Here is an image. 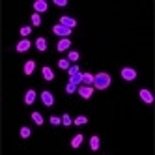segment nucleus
<instances>
[{
	"mask_svg": "<svg viewBox=\"0 0 155 155\" xmlns=\"http://www.w3.org/2000/svg\"><path fill=\"white\" fill-rule=\"evenodd\" d=\"M110 75L108 73H97L95 77H94V84L92 86H95L97 90H107V88L110 86Z\"/></svg>",
	"mask_w": 155,
	"mask_h": 155,
	"instance_id": "f257e3e1",
	"label": "nucleus"
},
{
	"mask_svg": "<svg viewBox=\"0 0 155 155\" xmlns=\"http://www.w3.org/2000/svg\"><path fill=\"white\" fill-rule=\"evenodd\" d=\"M121 79L127 81V82L135 81V79H137V71L133 69V68H124V69H121Z\"/></svg>",
	"mask_w": 155,
	"mask_h": 155,
	"instance_id": "f03ea898",
	"label": "nucleus"
},
{
	"mask_svg": "<svg viewBox=\"0 0 155 155\" xmlns=\"http://www.w3.org/2000/svg\"><path fill=\"white\" fill-rule=\"evenodd\" d=\"M41 101H43V105H45V107H52L54 105V95L45 90V92H41Z\"/></svg>",
	"mask_w": 155,
	"mask_h": 155,
	"instance_id": "7ed1b4c3",
	"label": "nucleus"
},
{
	"mask_svg": "<svg viewBox=\"0 0 155 155\" xmlns=\"http://www.w3.org/2000/svg\"><path fill=\"white\" fill-rule=\"evenodd\" d=\"M52 32H54L56 36H62V38H68V36L71 34V30H69V28H65V26H62V25L52 26Z\"/></svg>",
	"mask_w": 155,
	"mask_h": 155,
	"instance_id": "20e7f679",
	"label": "nucleus"
},
{
	"mask_svg": "<svg viewBox=\"0 0 155 155\" xmlns=\"http://www.w3.org/2000/svg\"><path fill=\"white\" fill-rule=\"evenodd\" d=\"M58 25H62V26H65V28H69V30H71V28L77 26V21L71 19V17H65V15H64V17H60V23H58Z\"/></svg>",
	"mask_w": 155,
	"mask_h": 155,
	"instance_id": "39448f33",
	"label": "nucleus"
},
{
	"mask_svg": "<svg viewBox=\"0 0 155 155\" xmlns=\"http://www.w3.org/2000/svg\"><path fill=\"white\" fill-rule=\"evenodd\" d=\"M79 94H81V97L82 99H90L92 97V94H94V86H81L79 88Z\"/></svg>",
	"mask_w": 155,
	"mask_h": 155,
	"instance_id": "423d86ee",
	"label": "nucleus"
},
{
	"mask_svg": "<svg viewBox=\"0 0 155 155\" xmlns=\"http://www.w3.org/2000/svg\"><path fill=\"white\" fill-rule=\"evenodd\" d=\"M138 94H140V99H142L144 103H148V105H151V103H153V95H151V92H150V90H146V88H144V90H140Z\"/></svg>",
	"mask_w": 155,
	"mask_h": 155,
	"instance_id": "0eeeda50",
	"label": "nucleus"
},
{
	"mask_svg": "<svg viewBox=\"0 0 155 155\" xmlns=\"http://www.w3.org/2000/svg\"><path fill=\"white\" fill-rule=\"evenodd\" d=\"M47 8H49V4L45 2V0H36V2H34V9H36V13H43V12H47Z\"/></svg>",
	"mask_w": 155,
	"mask_h": 155,
	"instance_id": "6e6552de",
	"label": "nucleus"
},
{
	"mask_svg": "<svg viewBox=\"0 0 155 155\" xmlns=\"http://www.w3.org/2000/svg\"><path fill=\"white\" fill-rule=\"evenodd\" d=\"M81 82L84 86H92L94 84V75L92 73H81Z\"/></svg>",
	"mask_w": 155,
	"mask_h": 155,
	"instance_id": "1a4fd4ad",
	"label": "nucleus"
},
{
	"mask_svg": "<svg viewBox=\"0 0 155 155\" xmlns=\"http://www.w3.org/2000/svg\"><path fill=\"white\" fill-rule=\"evenodd\" d=\"M69 47H71V41H69L68 38H62V39L58 41V45H56V49H58L60 52H62V51H68Z\"/></svg>",
	"mask_w": 155,
	"mask_h": 155,
	"instance_id": "9d476101",
	"label": "nucleus"
},
{
	"mask_svg": "<svg viewBox=\"0 0 155 155\" xmlns=\"http://www.w3.org/2000/svg\"><path fill=\"white\" fill-rule=\"evenodd\" d=\"M30 47H32V43H30L28 39H23V41L17 43V52H26Z\"/></svg>",
	"mask_w": 155,
	"mask_h": 155,
	"instance_id": "9b49d317",
	"label": "nucleus"
},
{
	"mask_svg": "<svg viewBox=\"0 0 155 155\" xmlns=\"http://www.w3.org/2000/svg\"><path fill=\"white\" fill-rule=\"evenodd\" d=\"M41 73H43V79H45V81H49V82L54 81V71L49 68V65H45V68L41 69Z\"/></svg>",
	"mask_w": 155,
	"mask_h": 155,
	"instance_id": "f8f14e48",
	"label": "nucleus"
},
{
	"mask_svg": "<svg viewBox=\"0 0 155 155\" xmlns=\"http://www.w3.org/2000/svg\"><path fill=\"white\" fill-rule=\"evenodd\" d=\"M36 47H38L39 52H45L47 51V39L45 38H38L36 39Z\"/></svg>",
	"mask_w": 155,
	"mask_h": 155,
	"instance_id": "ddd939ff",
	"label": "nucleus"
},
{
	"mask_svg": "<svg viewBox=\"0 0 155 155\" xmlns=\"http://www.w3.org/2000/svg\"><path fill=\"white\" fill-rule=\"evenodd\" d=\"M34 69H36V62L34 60H28L26 64H25V75H32V73H34Z\"/></svg>",
	"mask_w": 155,
	"mask_h": 155,
	"instance_id": "4468645a",
	"label": "nucleus"
},
{
	"mask_svg": "<svg viewBox=\"0 0 155 155\" xmlns=\"http://www.w3.org/2000/svg\"><path fill=\"white\" fill-rule=\"evenodd\" d=\"M99 146H101V140H99V137L94 135V137L90 138V150H92V151H97Z\"/></svg>",
	"mask_w": 155,
	"mask_h": 155,
	"instance_id": "2eb2a0df",
	"label": "nucleus"
},
{
	"mask_svg": "<svg viewBox=\"0 0 155 155\" xmlns=\"http://www.w3.org/2000/svg\"><path fill=\"white\" fill-rule=\"evenodd\" d=\"M34 101H36V92H34V90H28L26 95H25V103H26V105H32Z\"/></svg>",
	"mask_w": 155,
	"mask_h": 155,
	"instance_id": "dca6fc26",
	"label": "nucleus"
},
{
	"mask_svg": "<svg viewBox=\"0 0 155 155\" xmlns=\"http://www.w3.org/2000/svg\"><path fill=\"white\" fill-rule=\"evenodd\" d=\"M82 138H84L82 135H75L73 140H71V148H79L81 144H82Z\"/></svg>",
	"mask_w": 155,
	"mask_h": 155,
	"instance_id": "f3484780",
	"label": "nucleus"
},
{
	"mask_svg": "<svg viewBox=\"0 0 155 155\" xmlns=\"http://www.w3.org/2000/svg\"><path fill=\"white\" fill-rule=\"evenodd\" d=\"M60 120H62V125H65V127L73 125V120H71V116H69V114H64V116H62Z\"/></svg>",
	"mask_w": 155,
	"mask_h": 155,
	"instance_id": "a211bd4d",
	"label": "nucleus"
},
{
	"mask_svg": "<svg viewBox=\"0 0 155 155\" xmlns=\"http://www.w3.org/2000/svg\"><path fill=\"white\" fill-rule=\"evenodd\" d=\"M32 120L36 121V125H43V116L39 112H32Z\"/></svg>",
	"mask_w": 155,
	"mask_h": 155,
	"instance_id": "6ab92c4d",
	"label": "nucleus"
},
{
	"mask_svg": "<svg viewBox=\"0 0 155 155\" xmlns=\"http://www.w3.org/2000/svg\"><path fill=\"white\" fill-rule=\"evenodd\" d=\"M79 58H81V54L77 52V51H71V52L68 54V60H69V62H79Z\"/></svg>",
	"mask_w": 155,
	"mask_h": 155,
	"instance_id": "aec40b11",
	"label": "nucleus"
},
{
	"mask_svg": "<svg viewBox=\"0 0 155 155\" xmlns=\"http://www.w3.org/2000/svg\"><path fill=\"white\" fill-rule=\"evenodd\" d=\"M68 73H69V77H73V75H77V73H81V68H79V64H75V65H69Z\"/></svg>",
	"mask_w": 155,
	"mask_h": 155,
	"instance_id": "412c9836",
	"label": "nucleus"
},
{
	"mask_svg": "<svg viewBox=\"0 0 155 155\" xmlns=\"http://www.w3.org/2000/svg\"><path fill=\"white\" fill-rule=\"evenodd\" d=\"M73 124H75V125H86V124H88V118H86V116H77V120L73 121Z\"/></svg>",
	"mask_w": 155,
	"mask_h": 155,
	"instance_id": "4be33fe9",
	"label": "nucleus"
},
{
	"mask_svg": "<svg viewBox=\"0 0 155 155\" xmlns=\"http://www.w3.org/2000/svg\"><path fill=\"white\" fill-rule=\"evenodd\" d=\"M58 68H60V69H69V60H68V58L58 60Z\"/></svg>",
	"mask_w": 155,
	"mask_h": 155,
	"instance_id": "5701e85b",
	"label": "nucleus"
},
{
	"mask_svg": "<svg viewBox=\"0 0 155 155\" xmlns=\"http://www.w3.org/2000/svg\"><path fill=\"white\" fill-rule=\"evenodd\" d=\"M30 135H32L30 127H21V138H30Z\"/></svg>",
	"mask_w": 155,
	"mask_h": 155,
	"instance_id": "b1692460",
	"label": "nucleus"
},
{
	"mask_svg": "<svg viewBox=\"0 0 155 155\" xmlns=\"http://www.w3.org/2000/svg\"><path fill=\"white\" fill-rule=\"evenodd\" d=\"M32 25H34V26H39L41 25V17H39V13H32Z\"/></svg>",
	"mask_w": 155,
	"mask_h": 155,
	"instance_id": "393cba45",
	"label": "nucleus"
},
{
	"mask_svg": "<svg viewBox=\"0 0 155 155\" xmlns=\"http://www.w3.org/2000/svg\"><path fill=\"white\" fill-rule=\"evenodd\" d=\"M69 82H73L75 86H79V84H81V73H77V75L69 77Z\"/></svg>",
	"mask_w": 155,
	"mask_h": 155,
	"instance_id": "a878e982",
	"label": "nucleus"
},
{
	"mask_svg": "<svg viewBox=\"0 0 155 155\" xmlns=\"http://www.w3.org/2000/svg\"><path fill=\"white\" fill-rule=\"evenodd\" d=\"M65 92H68V94H75V92H77V86H75L73 82H68V86H65Z\"/></svg>",
	"mask_w": 155,
	"mask_h": 155,
	"instance_id": "bb28decb",
	"label": "nucleus"
},
{
	"mask_svg": "<svg viewBox=\"0 0 155 155\" xmlns=\"http://www.w3.org/2000/svg\"><path fill=\"white\" fill-rule=\"evenodd\" d=\"M30 32H32V28H30V26H23V28H21V36L26 38V36L30 34Z\"/></svg>",
	"mask_w": 155,
	"mask_h": 155,
	"instance_id": "cd10ccee",
	"label": "nucleus"
},
{
	"mask_svg": "<svg viewBox=\"0 0 155 155\" xmlns=\"http://www.w3.org/2000/svg\"><path fill=\"white\" fill-rule=\"evenodd\" d=\"M62 124V120L58 116H51V125H60Z\"/></svg>",
	"mask_w": 155,
	"mask_h": 155,
	"instance_id": "c85d7f7f",
	"label": "nucleus"
},
{
	"mask_svg": "<svg viewBox=\"0 0 155 155\" xmlns=\"http://www.w3.org/2000/svg\"><path fill=\"white\" fill-rule=\"evenodd\" d=\"M54 4L60 6V8H64V6H68V0H54Z\"/></svg>",
	"mask_w": 155,
	"mask_h": 155,
	"instance_id": "c756f323",
	"label": "nucleus"
}]
</instances>
